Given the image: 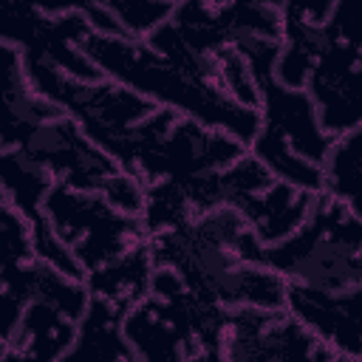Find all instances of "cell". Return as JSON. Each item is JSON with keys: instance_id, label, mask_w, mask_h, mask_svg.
<instances>
[{"instance_id": "obj_6", "label": "cell", "mask_w": 362, "mask_h": 362, "mask_svg": "<svg viewBox=\"0 0 362 362\" xmlns=\"http://www.w3.org/2000/svg\"><path fill=\"white\" fill-rule=\"evenodd\" d=\"M20 150L42 164L54 181L76 189L99 192L107 178L119 173L116 161L102 147H96L68 113L37 124L20 144Z\"/></svg>"}, {"instance_id": "obj_9", "label": "cell", "mask_w": 362, "mask_h": 362, "mask_svg": "<svg viewBox=\"0 0 362 362\" xmlns=\"http://www.w3.org/2000/svg\"><path fill=\"white\" fill-rule=\"evenodd\" d=\"M257 113L260 124L286 139V144L311 164H322L331 136L322 130L314 102L305 88H286L272 76L257 82Z\"/></svg>"}, {"instance_id": "obj_21", "label": "cell", "mask_w": 362, "mask_h": 362, "mask_svg": "<svg viewBox=\"0 0 362 362\" xmlns=\"http://www.w3.org/2000/svg\"><path fill=\"white\" fill-rule=\"evenodd\" d=\"M105 6L113 11L122 34L130 40L150 37L161 23L170 20L175 8L170 0H105Z\"/></svg>"}, {"instance_id": "obj_27", "label": "cell", "mask_w": 362, "mask_h": 362, "mask_svg": "<svg viewBox=\"0 0 362 362\" xmlns=\"http://www.w3.org/2000/svg\"><path fill=\"white\" fill-rule=\"evenodd\" d=\"M263 3L274 6L283 17L308 20V23H322L334 0H263Z\"/></svg>"}, {"instance_id": "obj_1", "label": "cell", "mask_w": 362, "mask_h": 362, "mask_svg": "<svg viewBox=\"0 0 362 362\" xmlns=\"http://www.w3.org/2000/svg\"><path fill=\"white\" fill-rule=\"evenodd\" d=\"M79 48L102 71L105 79L141 93L158 107H170L206 127L223 130L238 141H243L246 147L260 127V113L255 107L235 102L226 90L215 85L192 79L178 65H173L158 51H153L144 40L88 31Z\"/></svg>"}, {"instance_id": "obj_13", "label": "cell", "mask_w": 362, "mask_h": 362, "mask_svg": "<svg viewBox=\"0 0 362 362\" xmlns=\"http://www.w3.org/2000/svg\"><path fill=\"white\" fill-rule=\"evenodd\" d=\"M122 334L136 359L144 362H181L187 359V345L175 322L170 320L164 303L156 294H144L139 303L124 308Z\"/></svg>"}, {"instance_id": "obj_28", "label": "cell", "mask_w": 362, "mask_h": 362, "mask_svg": "<svg viewBox=\"0 0 362 362\" xmlns=\"http://www.w3.org/2000/svg\"><path fill=\"white\" fill-rule=\"evenodd\" d=\"M170 3H178V0H170Z\"/></svg>"}, {"instance_id": "obj_17", "label": "cell", "mask_w": 362, "mask_h": 362, "mask_svg": "<svg viewBox=\"0 0 362 362\" xmlns=\"http://www.w3.org/2000/svg\"><path fill=\"white\" fill-rule=\"evenodd\" d=\"M325 40L328 37H325L322 23L283 17L280 51L274 59V79L286 88H305V79H308Z\"/></svg>"}, {"instance_id": "obj_18", "label": "cell", "mask_w": 362, "mask_h": 362, "mask_svg": "<svg viewBox=\"0 0 362 362\" xmlns=\"http://www.w3.org/2000/svg\"><path fill=\"white\" fill-rule=\"evenodd\" d=\"M322 192L362 215V127L331 141L322 164Z\"/></svg>"}, {"instance_id": "obj_4", "label": "cell", "mask_w": 362, "mask_h": 362, "mask_svg": "<svg viewBox=\"0 0 362 362\" xmlns=\"http://www.w3.org/2000/svg\"><path fill=\"white\" fill-rule=\"evenodd\" d=\"M221 356L232 362H345L286 308H226Z\"/></svg>"}, {"instance_id": "obj_3", "label": "cell", "mask_w": 362, "mask_h": 362, "mask_svg": "<svg viewBox=\"0 0 362 362\" xmlns=\"http://www.w3.org/2000/svg\"><path fill=\"white\" fill-rule=\"evenodd\" d=\"M42 215L74 252L82 272H93L133 243L144 240L139 215L119 212L99 192L76 189L59 181L51 184L42 201Z\"/></svg>"}, {"instance_id": "obj_26", "label": "cell", "mask_w": 362, "mask_h": 362, "mask_svg": "<svg viewBox=\"0 0 362 362\" xmlns=\"http://www.w3.org/2000/svg\"><path fill=\"white\" fill-rule=\"evenodd\" d=\"M23 305H25V297L17 294L14 288L8 286H0V359L6 356L14 334H17V325H20V317H23Z\"/></svg>"}, {"instance_id": "obj_11", "label": "cell", "mask_w": 362, "mask_h": 362, "mask_svg": "<svg viewBox=\"0 0 362 362\" xmlns=\"http://www.w3.org/2000/svg\"><path fill=\"white\" fill-rule=\"evenodd\" d=\"M76 334V320L54 308L40 297H28L23 305V317L17 334L0 362H23V359H65Z\"/></svg>"}, {"instance_id": "obj_10", "label": "cell", "mask_w": 362, "mask_h": 362, "mask_svg": "<svg viewBox=\"0 0 362 362\" xmlns=\"http://www.w3.org/2000/svg\"><path fill=\"white\" fill-rule=\"evenodd\" d=\"M65 110L28 85L20 48L0 42V147H20L37 124Z\"/></svg>"}, {"instance_id": "obj_8", "label": "cell", "mask_w": 362, "mask_h": 362, "mask_svg": "<svg viewBox=\"0 0 362 362\" xmlns=\"http://www.w3.org/2000/svg\"><path fill=\"white\" fill-rule=\"evenodd\" d=\"M283 308L294 320H300L320 342H325L339 359H362V286L328 291L288 283Z\"/></svg>"}, {"instance_id": "obj_25", "label": "cell", "mask_w": 362, "mask_h": 362, "mask_svg": "<svg viewBox=\"0 0 362 362\" xmlns=\"http://www.w3.org/2000/svg\"><path fill=\"white\" fill-rule=\"evenodd\" d=\"M99 195H102L107 204H113L119 212L139 215V209H141V204H144V184H141L136 175L119 170L113 178H107V184L99 189Z\"/></svg>"}, {"instance_id": "obj_19", "label": "cell", "mask_w": 362, "mask_h": 362, "mask_svg": "<svg viewBox=\"0 0 362 362\" xmlns=\"http://www.w3.org/2000/svg\"><path fill=\"white\" fill-rule=\"evenodd\" d=\"M246 150L272 173V178L286 181V184H291L297 189H305V192H322L320 164H311L303 156H297L286 144V139L277 136L274 130H269V127L260 124Z\"/></svg>"}, {"instance_id": "obj_20", "label": "cell", "mask_w": 362, "mask_h": 362, "mask_svg": "<svg viewBox=\"0 0 362 362\" xmlns=\"http://www.w3.org/2000/svg\"><path fill=\"white\" fill-rule=\"evenodd\" d=\"M170 23L195 51L206 57H215L221 48L229 45L218 6L209 0H178L170 14Z\"/></svg>"}, {"instance_id": "obj_12", "label": "cell", "mask_w": 362, "mask_h": 362, "mask_svg": "<svg viewBox=\"0 0 362 362\" xmlns=\"http://www.w3.org/2000/svg\"><path fill=\"white\" fill-rule=\"evenodd\" d=\"M314 198H317V192H305L286 181L272 178V184H266L260 192L249 195L238 206V212L243 215L249 229L257 235V240L263 246H272V243L283 240L286 235H291L305 221Z\"/></svg>"}, {"instance_id": "obj_7", "label": "cell", "mask_w": 362, "mask_h": 362, "mask_svg": "<svg viewBox=\"0 0 362 362\" xmlns=\"http://www.w3.org/2000/svg\"><path fill=\"white\" fill-rule=\"evenodd\" d=\"M305 93L331 139L362 127V48L328 37L305 79Z\"/></svg>"}, {"instance_id": "obj_15", "label": "cell", "mask_w": 362, "mask_h": 362, "mask_svg": "<svg viewBox=\"0 0 362 362\" xmlns=\"http://www.w3.org/2000/svg\"><path fill=\"white\" fill-rule=\"evenodd\" d=\"M122 308L102 300L90 297L82 317L76 320V334L74 342L65 354V362H79V359H105V362H133V351L122 334Z\"/></svg>"}, {"instance_id": "obj_16", "label": "cell", "mask_w": 362, "mask_h": 362, "mask_svg": "<svg viewBox=\"0 0 362 362\" xmlns=\"http://www.w3.org/2000/svg\"><path fill=\"white\" fill-rule=\"evenodd\" d=\"M54 178L20 147H0V198L28 221L42 215V201Z\"/></svg>"}, {"instance_id": "obj_2", "label": "cell", "mask_w": 362, "mask_h": 362, "mask_svg": "<svg viewBox=\"0 0 362 362\" xmlns=\"http://www.w3.org/2000/svg\"><path fill=\"white\" fill-rule=\"evenodd\" d=\"M263 263L286 283L311 288L362 286V215L317 192L305 221L283 240L263 246Z\"/></svg>"}, {"instance_id": "obj_24", "label": "cell", "mask_w": 362, "mask_h": 362, "mask_svg": "<svg viewBox=\"0 0 362 362\" xmlns=\"http://www.w3.org/2000/svg\"><path fill=\"white\" fill-rule=\"evenodd\" d=\"M322 28L331 40L362 48V0H334Z\"/></svg>"}, {"instance_id": "obj_14", "label": "cell", "mask_w": 362, "mask_h": 362, "mask_svg": "<svg viewBox=\"0 0 362 362\" xmlns=\"http://www.w3.org/2000/svg\"><path fill=\"white\" fill-rule=\"evenodd\" d=\"M153 272H156V260H153L147 238H144V240L133 243L130 249H124L122 255H116L113 260L102 263L99 269L85 272L82 280H85L90 297H102L124 311L150 291Z\"/></svg>"}, {"instance_id": "obj_23", "label": "cell", "mask_w": 362, "mask_h": 362, "mask_svg": "<svg viewBox=\"0 0 362 362\" xmlns=\"http://www.w3.org/2000/svg\"><path fill=\"white\" fill-rule=\"evenodd\" d=\"M215 65H218L221 88H223L235 102H240V105L257 110V99H260V96H257V85H255V79H252V74H249L246 59H243L232 45H226V48H221V51L215 54Z\"/></svg>"}, {"instance_id": "obj_22", "label": "cell", "mask_w": 362, "mask_h": 362, "mask_svg": "<svg viewBox=\"0 0 362 362\" xmlns=\"http://www.w3.org/2000/svg\"><path fill=\"white\" fill-rule=\"evenodd\" d=\"M34 257L28 218L0 198V269L25 263Z\"/></svg>"}, {"instance_id": "obj_5", "label": "cell", "mask_w": 362, "mask_h": 362, "mask_svg": "<svg viewBox=\"0 0 362 362\" xmlns=\"http://www.w3.org/2000/svg\"><path fill=\"white\" fill-rule=\"evenodd\" d=\"M246 153V144L235 136L206 127L189 116H178L167 133L153 139L136 158L130 175L141 184L153 181H187L204 173L229 167Z\"/></svg>"}]
</instances>
